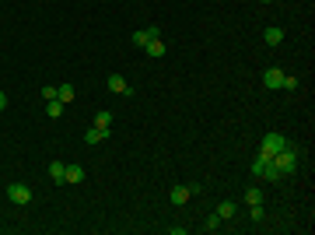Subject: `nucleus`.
Masks as SVG:
<instances>
[{
  "mask_svg": "<svg viewBox=\"0 0 315 235\" xmlns=\"http://www.w3.org/2000/svg\"><path fill=\"white\" fill-rule=\"evenodd\" d=\"M298 158H301V147L287 141V144H284L277 154H273L270 162H273V169H277L280 176H291V172H298Z\"/></svg>",
  "mask_w": 315,
  "mask_h": 235,
  "instance_id": "1",
  "label": "nucleus"
},
{
  "mask_svg": "<svg viewBox=\"0 0 315 235\" xmlns=\"http://www.w3.org/2000/svg\"><path fill=\"white\" fill-rule=\"evenodd\" d=\"M284 144H287V137H280V134H266V137H263V147H259V154H263V158H273V154H277Z\"/></svg>",
  "mask_w": 315,
  "mask_h": 235,
  "instance_id": "2",
  "label": "nucleus"
},
{
  "mask_svg": "<svg viewBox=\"0 0 315 235\" xmlns=\"http://www.w3.org/2000/svg\"><path fill=\"white\" fill-rule=\"evenodd\" d=\"M7 197H11V204H18V207H25V204L32 200V189H28L25 183H11V186H7Z\"/></svg>",
  "mask_w": 315,
  "mask_h": 235,
  "instance_id": "3",
  "label": "nucleus"
},
{
  "mask_svg": "<svg viewBox=\"0 0 315 235\" xmlns=\"http://www.w3.org/2000/svg\"><path fill=\"white\" fill-rule=\"evenodd\" d=\"M42 98H46V102H53V98H56V88H53V85H46V88H42Z\"/></svg>",
  "mask_w": 315,
  "mask_h": 235,
  "instance_id": "21",
  "label": "nucleus"
},
{
  "mask_svg": "<svg viewBox=\"0 0 315 235\" xmlns=\"http://www.w3.org/2000/svg\"><path fill=\"white\" fill-rule=\"evenodd\" d=\"M280 81H284V70L280 67H266L263 70V85L266 88H280Z\"/></svg>",
  "mask_w": 315,
  "mask_h": 235,
  "instance_id": "5",
  "label": "nucleus"
},
{
  "mask_svg": "<svg viewBox=\"0 0 315 235\" xmlns=\"http://www.w3.org/2000/svg\"><path fill=\"white\" fill-rule=\"evenodd\" d=\"M0 109H7V95L4 92H0Z\"/></svg>",
  "mask_w": 315,
  "mask_h": 235,
  "instance_id": "22",
  "label": "nucleus"
},
{
  "mask_svg": "<svg viewBox=\"0 0 315 235\" xmlns=\"http://www.w3.org/2000/svg\"><path fill=\"white\" fill-rule=\"evenodd\" d=\"M168 200H172V204H175V207H182V204H186V200H189V186H175V189H172V193H168Z\"/></svg>",
  "mask_w": 315,
  "mask_h": 235,
  "instance_id": "7",
  "label": "nucleus"
},
{
  "mask_svg": "<svg viewBox=\"0 0 315 235\" xmlns=\"http://www.w3.org/2000/svg\"><path fill=\"white\" fill-rule=\"evenodd\" d=\"M263 200H266V197H263V189H256V186L245 189V204H249V207H252V204H263Z\"/></svg>",
  "mask_w": 315,
  "mask_h": 235,
  "instance_id": "16",
  "label": "nucleus"
},
{
  "mask_svg": "<svg viewBox=\"0 0 315 235\" xmlns=\"http://www.w3.org/2000/svg\"><path fill=\"white\" fill-rule=\"evenodd\" d=\"M46 116H49V120H60V116H63V102H60V98L46 102Z\"/></svg>",
  "mask_w": 315,
  "mask_h": 235,
  "instance_id": "12",
  "label": "nucleus"
},
{
  "mask_svg": "<svg viewBox=\"0 0 315 235\" xmlns=\"http://www.w3.org/2000/svg\"><path fill=\"white\" fill-rule=\"evenodd\" d=\"M235 211H238V207H235L231 200H224V204H217V214H221V221H231V218H235Z\"/></svg>",
  "mask_w": 315,
  "mask_h": 235,
  "instance_id": "13",
  "label": "nucleus"
},
{
  "mask_svg": "<svg viewBox=\"0 0 315 235\" xmlns=\"http://www.w3.org/2000/svg\"><path fill=\"white\" fill-rule=\"evenodd\" d=\"M63 176H67V165H63V162H53V165H49V179H53V183H63Z\"/></svg>",
  "mask_w": 315,
  "mask_h": 235,
  "instance_id": "15",
  "label": "nucleus"
},
{
  "mask_svg": "<svg viewBox=\"0 0 315 235\" xmlns=\"http://www.w3.org/2000/svg\"><path fill=\"white\" fill-rule=\"evenodd\" d=\"M56 98L67 105V102H74V85H56Z\"/></svg>",
  "mask_w": 315,
  "mask_h": 235,
  "instance_id": "14",
  "label": "nucleus"
},
{
  "mask_svg": "<svg viewBox=\"0 0 315 235\" xmlns=\"http://www.w3.org/2000/svg\"><path fill=\"white\" fill-rule=\"evenodd\" d=\"M280 88H284V92H294V88H298V77H294V74H284V81H280Z\"/></svg>",
  "mask_w": 315,
  "mask_h": 235,
  "instance_id": "20",
  "label": "nucleus"
},
{
  "mask_svg": "<svg viewBox=\"0 0 315 235\" xmlns=\"http://www.w3.org/2000/svg\"><path fill=\"white\" fill-rule=\"evenodd\" d=\"M95 127H102V130H112V112H95Z\"/></svg>",
  "mask_w": 315,
  "mask_h": 235,
  "instance_id": "17",
  "label": "nucleus"
},
{
  "mask_svg": "<svg viewBox=\"0 0 315 235\" xmlns=\"http://www.w3.org/2000/svg\"><path fill=\"white\" fill-rule=\"evenodd\" d=\"M266 165H270V158H263V154H259V158L252 162V176H256V179H263V172H266Z\"/></svg>",
  "mask_w": 315,
  "mask_h": 235,
  "instance_id": "18",
  "label": "nucleus"
},
{
  "mask_svg": "<svg viewBox=\"0 0 315 235\" xmlns=\"http://www.w3.org/2000/svg\"><path fill=\"white\" fill-rule=\"evenodd\" d=\"M109 92H116V95H130L126 77H123V74H109Z\"/></svg>",
  "mask_w": 315,
  "mask_h": 235,
  "instance_id": "6",
  "label": "nucleus"
},
{
  "mask_svg": "<svg viewBox=\"0 0 315 235\" xmlns=\"http://www.w3.org/2000/svg\"><path fill=\"white\" fill-rule=\"evenodd\" d=\"M221 225H224V221H221V214H217V211H214V214H210V218L203 221V228H207V232H217Z\"/></svg>",
  "mask_w": 315,
  "mask_h": 235,
  "instance_id": "19",
  "label": "nucleus"
},
{
  "mask_svg": "<svg viewBox=\"0 0 315 235\" xmlns=\"http://www.w3.org/2000/svg\"><path fill=\"white\" fill-rule=\"evenodd\" d=\"M144 49H147V56H165V43H161V35H158V39H151V43H147Z\"/></svg>",
  "mask_w": 315,
  "mask_h": 235,
  "instance_id": "11",
  "label": "nucleus"
},
{
  "mask_svg": "<svg viewBox=\"0 0 315 235\" xmlns=\"http://www.w3.org/2000/svg\"><path fill=\"white\" fill-rule=\"evenodd\" d=\"M109 137V130H102V127H91L88 134H84V144H102Z\"/></svg>",
  "mask_w": 315,
  "mask_h": 235,
  "instance_id": "9",
  "label": "nucleus"
},
{
  "mask_svg": "<svg viewBox=\"0 0 315 235\" xmlns=\"http://www.w3.org/2000/svg\"><path fill=\"white\" fill-rule=\"evenodd\" d=\"M158 35H161V28H158V25L140 28V32H133V46H137V49H144V46L151 43V39H158Z\"/></svg>",
  "mask_w": 315,
  "mask_h": 235,
  "instance_id": "4",
  "label": "nucleus"
},
{
  "mask_svg": "<svg viewBox=\"0 0 315 235\" xmlns=\"http://www.w3.org/2000/svg\"><path fill=\"white\" fill-rule=\"evenodd\" d=\"M263 39H266V46H280L284 43V28H266Z\"/></svg>",
  "mask_w": 315,
  "mask_h": 235,
  "instance_id": "8",
  "label": "nucleus"
},
{
  "mask_svg": "<svg viewBox=\"0 0 315 235\" xmlns=\"http://www.w3.org/2000/svg\"><path fill=\"white\" fill-rule=\"evenodd\" d=\"M63 183H84V169H81V165H67Z\"/></svg>",
  "mask_w": 315,
  "mask_h": 235,
  "instance_id": "10",
  "label": "nucleus"
}]
</instances>
